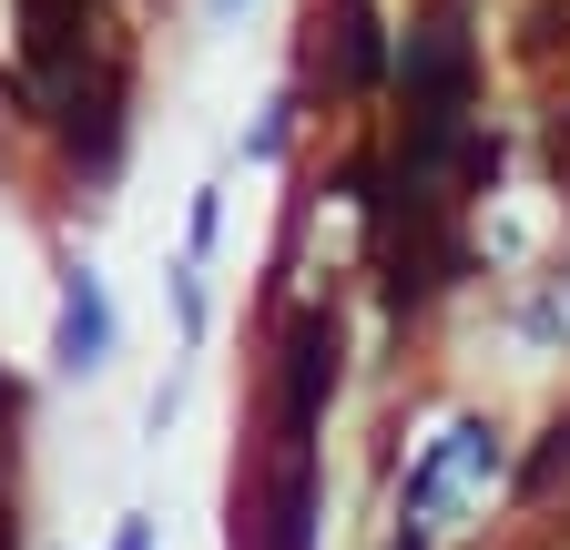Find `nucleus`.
<instances>
[{
  "instance_id": "obj_4",
  "label": "nucleus",
  "mask_w": 570,
  "mask_h": 550,
  "mask_svg": "<svg viewBox=\"0 0 570 550\" xmlns=\"http://www.w3.org/2000/svg\"><path fill=\"white\" fill-rule=\"evenodd\" d=\"M306 510H316V469H306V449H275V490H265V550H306Z\"/></svg>"
},
{
  "instance_id": "obj_6",
  "label": "nucleus",
  "mask_w": 570,
  "mask_h": 550,
  "mask_svg": "<svg viewBox=\"0 0 570 550\" xmlns=\"http://www.w3.org/2000/svg\"><path fill=\"white\" fill-rule=\"evenodd\" d=\"M346 92H367L377 72H387V41H377V0H346Z\"/></svg>"
},
{
  "instance_id": "obj_1",
  "label": "nucleus",
  "mask_w": 570,
  "mask_h": 550,
  "mask_svg": "<svg viewBox=\"0 0 570 550\" xmlns=\"http://www.w3.org/2000/svg\"><path fill=\"white\" fill-rule=\"evenodd\" d=\"M459 112H469V31L459 0H439L407 31V174H439V154L459 144Z\"/></svg>"
},
{
  "instance_id": "obj_2",
  "label": "nucleus",
  "mask_w": 570,
  "mask_h": 550,
  "mask_svg": "<svg viewBox=\"0 0 570 550\" xmlns=\"http://www.w3.org/2000/svg\"><path fill=\"white\" fill-rule=\"evenodd\" d=\"M326 387H336V316H326V306H306V316H296V336H285V449H306Z\"/></svg>"
},
{
  "instance_id": "obj_9",
  "label": "nucleus",
  "mask_w": 570,
  "mask_h": 550,
  "mask_svg": "<svg viewBox=\"0 0 570 550\" xmlns=\"http://www.w3.org/2000/svg\"><path fill=\"white\" fill-rule=\"evenodd\" d=\"M122 550H142V530H122Z\"/></svg>"
},
{
  "instance_id": "obj_7",
  "label": "nucleus",
  "mask_w": 570,
  "mask_h": 550,
  "mask_svg": "<svg viewBox=\"0 0 570 550\" xmlns=\"http://www.w3.org/2000/svg\"><path fill=\"white\" fill-rule=\"evenodd\" d=\"M560 469H570V429H550V449H540V459L520 469V500H540V490H550Z\"/></svg>"
},
{
  "instance_id": "obj_8",
  "label": "nucleus",
  "mask_w": 570,
  "mask_h": 550,
  "mask_svg": "<svg viewBox=\"0 0 570 550\" xmlns=\"http://www.w3.org/2000/svg\"><path fill=\"white\" fill-rule=\"evenodd\" d=\"M0 550H11V510H0Z\"/></svg>"
},
{
  "instance_id": "obj_5",
  "label": "nucleus",
  "mask_w": 570,
  "mask_h": 550,
  "mask_svg": "<svg viewBox=\"0 0 570 550\" xmlns=\"http://www.w3.org/2000/svg\"><path fill=\"white\" fill-rule=\"evenodd\" d=\"M61 347H71V367H102V347H112V306H102V286H71Z\"/></svg>"
},
{
  "instance_id": "obj_3",
  "label": "nucleus",
  "mask_w": 570,
  "mask_h": 550,
  "mask_svg": "<svg viewBox=\"0 0 570 550\" xmlns=\"http://www.w3.org/2000/svg\"><path fill=\"white\" fill-rule=\"evenodd\" d=\"M21 51H31V72L41 82H82V11L71 0H21Z\"/></svg>"
}]
</instances>
